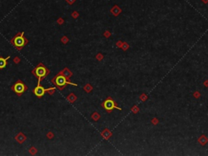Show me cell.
<instances>
[{
    "label": "cell",
    "instance_id": "17",
    "mask_svg": "<svg viewBox=\"0 0 208 156\" xmlns=\"http://www.w3.org/2000/svg\"><path fill=\"white\" fill-rule=\"evenodd\" d=\"M58 23H59V24H63V23H64V20H63L62 18L58 19Z\"/></svg>",
    "mask_w": 208,
    "mask_h": 156
},
{
    "label": "cell",
    "instance_id": "5",
    "mask_svg": "<svg viewBox=\"0 0 208 156\" xmlns=\"http://www.w3.org/2000/svg\"><path fill=\"white\" fill-rule=\"evenodd\" d=\"M102 107L107 110V111H109V112L112 111L114 108H116V109L121 111V108L117 107L116 105V103H115V102L111 99H107V100H106V101L104 102L103 104H102Z\"/></svg>",
    "mask_w": 208,
    "mask_h": 156
},
{
    "label": "cell",
    "instance_id": "4",
    "mask_svg": "<svg viewBox=\"0 0 208 156\" xmlns=\"http://www.w3.org/2000/svg\"><path fill=\"white\" fill-rule=\"evenodd\" d=\"M27 89V85H25V83H24L21 80H18L16 82L15 84L12 86V90L16 94H17L19 97L21 96Z\"/></svg>",
    "mask_w": 208,
    "mask_h": 156
},
{
    "label": "cell",
    "instance_id": "10",
    "mask_svg": "<svg viewBox=\"0 0 208 156\" xmlns=\"http://www.w3.org/2000/svg\"><path fill=\"white\" fill-rule=\"evenodd\" d=\"M67 99H68V101L70 102L71 103H72V102H74L76 101L77 98H76V96H75L73 94H70L67 97Z\"/></svg>",
    "mask_w": 208,
    "mask_h": 156
},
{
    "label": "cell",
    "instance_id": "9",
    "mask_svg": "<svg viewBox=\"0 0 208 156\" xmlns=\"http://www.w3.org/2000/svg\"><path fill=\"white\" fill-rule=\"evenodd\" d=\"M61 72H62V74L66 78H67L68 80L69 79L70 77H72V72H71V71H69L68 70V68H64V70L63 71H61Z\"/></svg>",
    "mask_w": 208,
    "mask_h": 156
},
{
    "label": "cell",
    "instance_id": "1",
    "mask_svg": "<svg viewBox=\"0 0 208 156\" xmlns=\"http://www.w3.org/2000/svg\"><path fill=\"white\" fill-rule=\"evenodd\" d=\"M51 82L60 90H63V89H64L65 87H66V85H73V86H77V84L68 81L67 78L62 74L61 72H60L56 76H55V77L51 80Z\"/></svg>",
    "mask_w": 208,
    "mask_h": 156
},
{
    "label": "cell",
    "instance_id": "8",
    "mask_svg": "<svg viewBox=\"0 0 208 156\" xmlns=\"http://www.w3.org/2000/svg\"><path fill=\"white\" fill-rule=\"evenodd\" d=\"M10 59V56H8V58L0 57V69H3L6 68L8 64V60Z\"/></svg>",
    "mask_w": 208,
    "mask_h": 156
},
{
    "label": "cell",
    "instance_id": "15",
    "mask_svg": "<svg viewBox=\"0 0 208 156\" xmlns=\"http://www.w3.org/2000/svg\"><path fill=\"white\" fill-rule=\"evenodd\" d=\"M61 41H62L63 43H67V42H68V39L66 37H63L62 38H61Z\"/></svg>",
    "mask_w": 208,
    "mask_h": 156
},
{
    "label": "cell",
    "instance_id": "16",
    "mask_svg": "<svg viewBox=\"0 0 208 156\" xmlns=\"http://www.w3.org/2000/svg\"><path fill=\"white\" fill-rule=\"evenodd\" d=\"M66 1H67V3H69V4H72V3L75 2V0H66Z\"/></svg>",
    "mask_w": 208,
    "mask_h": 156
},
{
    "label": "cell",
    "instance_id": "12",
    "mask_svg": "<svg viewBox=\"0 0 208 156\" xmlns=\"http://www.w3.org/2000/svg\"><path fill=\"white\" fill-rule=\"evenodd\" d=\"M29 152L30 154H35L37 152V151L35 147H31V148L29 149Z\"/></svg>",
    "mask_w": 208,
    "mask_h": 156
},
{
    "label": "cell",
    "instance_id": "7",
    "mask_svg": "<svg viewBox=\"0 0 208 156\" xmlns=\"http://www.w3.org/2000/svg\"><path fill=\"white\" fill-rule=\"evenodd\" d=\"M26 139H27V137L25 136V135H24V133H21V132L19 133L15 137V140L17 141L18 143H20V144L23 143V142H24Z\"/></svg>",
    "mask_w": 208,
    "mask_h": 156
},
{
    "label": "cell",
    "instance_id": "6",
    "mask_svg": "<svg viewBox=\"0 0 208 156\" xmlns=\"http://www.w3.org/2000/svg\"><path fill=\"white\" fill-rule=\"evenodd\" d=\"M33 93L38 98H42L47 93V89H45L44 87H42L41 85H37L33 89Z\"/></svg>",
    "mask_w": 208,
    "mask_h": 156
},
{
    "label": "cell",
    "instance_id": "2",
    "mask_svg": "<svg viewBox=\"0 0 208 156\" xmlns=\"http://www.w3.org/2000/svg\"><path fill=\"white\" fill-rule=\"evenodd\" d=\"M50 70L42 63H39L37 65V67L35 68L33 70H32L33 74L34 75L35 77H37V79H38L37 85H40L42 80L46 78V77H47L50 74Z\"/></svg>",
    "mask_w": 208,
    "mask_h": 156
},
{
    "label": "cell",
    "instance_id": "3",
    "mask_svg": "<svg viewBox=\"0 0 208 156\" xmlns=\"http://www.w3.org/2000/svg\"><path fill=\"white\" fill-rule=\"evenodd\" d=\"M24 32L18 33L17 34L15 35L11 41V43L15 46V47L18 50H20L24 48L25 45L27 44L29 41H28L27 38L24 37Z\"/></svg>",
    "mask_w": 208,
    "mask_h": 156
},
{
    "label": "cell",
    "instance_id": "14",
    "mask_svg": "<svg viewBox=\"0 0 208 156\" xmlns=\"http://www.w3.org/2000/svg\"><path fill=\"white\" fill-rule=\"evenodd\" d=\"M14 62H15L16 64H19V63L20 62V59L19 57H17V56H16V57L14 58Z\"/></svg>",
    "mask_w": 208,
    "mask_h": 156
},
{
    "label": "cell",
    "instance_id": "13",
    "mask_svg": "<svg viewBox=\"0 0 208 156\" xmlns=\"http://www.w3.org/2000/svg\"><path fill=\"white\" fill-rule=\"evenodd\" d=\"M47 137H48L49 139H52L53 137H54V134H53V133L52 132H48L47 133Z\"/></svg>",
    "mask_w": 208,
    "mask_h": 156
},
{
    "label": "cell",
    "instance_id": "11",
    "mask_svg": "<svg viewBox=\"0 0 208 156\" xmlns=\"http://www.w3.org/2000/svg\"><path fill=\"white\" fill-rule=\"evenodd\" d=\"M55 87H50V88H48L47 89V93L50 94V95H52V94H55Z\"/></svg>",
    "mask_w": 208,
    "mask_h": 156
}]
</instances>
